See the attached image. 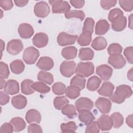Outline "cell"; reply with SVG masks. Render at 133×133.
<instances>
[{
    "mask_svg": "<svg viewBox=\"0 0 133 133\" xmlns=\"http://www.w3.org/2000/svg\"><path fill=\"white\" fill-rule=\"evenodd\" d=\"M77 37V35H70L64 32H62L58 35L57 41L60 46H64L74 44Z\"/></svg>",
    "mask_w": 133,
    "mask_h": 133,
    "instance_id": "8992f818",
    "label": "cell"
},
{
    "mask_svg": "<svg viewBox=\"0 0 133 133\" xmlns=\"http://www.w3.org/2000/svg\"><path fill=\"white\" fill-rule=\"evenodd\" d=\"M0 82H1V88H1V89H2L3 88H4L6 82L5 81L4 78L1 77L0 78Z\"/></svg>",
    "mask_w": 133,
    "mask_h": 133,
    "instance_id": "91938a15",
    "label": "cell"
},
{
    "mask_svg": "<svg viewBox=\"0 0 133 133\" xmlns=\"http://www.w3.org/2000/svg\"><path fill=\"white\" fill-rule=\"evenodd\" d=\"M94 65L92 62H81L76 67L75 73L79 76L87 77L94 73Z\"/></svg>",
    "mask_w": 133,
    "mask_h": 133,
    "instance_id": "7a4b0ae2",
    "label": "cell"
},
{
    "mask_svg": "<svg viewBox=\"0 0 133 133\" xmlns=\"http://www.w3.org/2000/svg\"><path fill=\"white\" fill-rule=\"evenodd\" d=\"M97 122L100 130L102 131L110 130L113 126L111 117L108 115H102Z\"/></svg>",
    "mask_w": 133,
    "mask_h": 133,
    "instance_id": "2e32d148",
    "label": "cell"
},
{
    "mask_svg": "<svg viewBox=\"0 0 133 133\" xmlns=\"http://www.w3.org/2000/svg\"><path fill=\"white\" fill-rule=\"evenodd\" d=\"M114 86L110 82H104L100 88L98 90V93L101 96L110 97L113 94Z\"/></svg>",
    "mask_w": 133,
    "mask_h": 133,
    "instance_id": "44dd1931",
    "label": "cell"
},
{
    "mask_svg": "<svg viewBox=\"0 0 133 133\" xmlns=\"http://www.w3.org/2000/svg\"><path fill=\"white\" fill-rule=\"evenodd\" d=\"M122 47L118 43H112L108 48V52L110 55L114 54H121L122 52Z\"/></svg>",
    "mask_w": 133,
    "mask_h": 133,
    "instance_id": "7bdbcfd3",
    "label": "cell"
},
{
    "mask_svg": "<svg viewBox=\"0 0 133 133\" xmlns=\"http://www.w3.org/2000/svg\"><path fill=\"white\" fill-rule=\"evenodd\" d=\"M110 22L112 29L115 31L120 32L126 28L127 19L124 15H120L115 17Z\"/></svg>",
    "mask_w": 133,
    "mask_h": 133,
    "instance_id": "30bf717a",
    "label": "cell"
},
{
    "mask_svg": "<svg viewBox=\"0 0 133 133\" xmlns=\"http://www.w3.org/2000/svg\"><path fill=\"white\" fill-rule=\"evenodd\" d=\"M4 91L8 95H14L19 91V85L17 81L14 79H9L6 83Z\"/></svg>",
    "mask_w": 133,
    "mask_h": 133,
    "instance_id": "ac0fdd59",
    "label": "cell"
},
{
    "mask_svg": "<svg viewBox=\"0 0 133 133\" xmlns=\"http://www.w3.org/2000/svg\"><path fill=\"white\" fill-rule=\"evenodd\" d=\"M54 65L53 60L49 57H42L37 61L36 66L41 70L48 71L51 69Z\"/></svg>",
    "mask_w": 133,
    "mask_h": 133,
    "instance_id": "e0dca14e",
    "label": "cell"
},
{
    "mask_svg": "<svg viewBox=\"0 0 133 133\" xmlns=\"http://www.w3.org/2000/svg\"><path fill=\"white\" fill-rule=\"evenodd\" d=\"M1 50H2V52L4 50V48H5V43L3 41L2 39L1 40Z\"/></svg>",
    "mask_w": 133,
    "mask_h": 133,
    "instance_id": "94428289",
    "label": "cell"
},
{
    "mask_svg": "<svg viewBox=\"0 0 133 133\" xmlns=\"http://www.w3.org/2000/svg\"><path fill=\"white\" fill-rule=\"evenodd\" d=\"M49 3L52 6V12L54 14L65 13L69 11L71 8L69 3L64 1H49Z\"/></svg>",
    "mask_w": 133,
    "mask_h": 133,
    "instance_id": "277c9868",
    "label": "cell"
},
{
    "mask_svg": "<svg viewBox=\"0 0 133 133\" xmlns=\"http://www.w3.org/2000/svg\"><path fill=\"white\" fill-rule=\"evenodd\" d=\"M61 113L70 118H73L77 115L76 108L72 104H67L61 110Z\"/></svg>",
    "mask_w": 133,
    "mask_h": 133,
    "instance_id": "74e56055",
    "label": "cell"
},
{
    "mask_svg": "<svg viewBox=\"0 0 133 133\" xmlns=\"http://www.w3.org/2000/svg\"><path fill=\"white\" fill-rule=\"evenodd\" d=\"M133 48L132 46L126 47L124 51V55H125L127 61L130 64L133 63Z\"/></svg>",
    "mask_w": 133,
    "mask_h": 133,
    "instance_id": "7dc6e473",
    "label": "cell"
},
{
    "mask_svg": "<svg viewBox=\"0 0 133 133\" xmlns=\"http://www.w3.org/2000/svg\"><path fill=\"white\" fill-rule=\"evenodd\" d=\"M25 119L29 124L33 123L39 124L41 121V115L37 110L31 109L27 111L25 115Z\"/></svg>",
    "mask_w": 133,
    "mask_h": 133,
    "instance_id": "d6986e66",
    "label": "cell"
},
{
    "mask_svg": "<svg viewBox=\"0 0 133 133\" xmlns=\"http://www.w3.org/2000/svg\"><path fill=\"white\" fill-rule=\"evenodd\" d=\"M29 1L27 0H15L14 1V3L15 5L18 7H23L26 5L28 3Z\"/></svg>",
    "mask_w": 133,
    "mask_h": 133,
    "instance_id": "9f6ffc18",
    "label": "cell"
},
{
    "mask_svg": "<svg viewBox=\"0 0 133 133\" xmlns=\"http://www.w3.org/2000/svg\"><path fill=\"white\" fill-rule=\"evenodd\" d=\"M91 46L96 50H102L106 48L107 41L103 37L98 36L93 40Z\"/></svg>",
    "mask_w": 133,
    "mask_h": 133,
    "instance_id": "cb8c5ba5",
    "label": "cell"
},
{
    "mask_svg": "<svg viewBox=\"0 0 133 133\" xmlns=\"http://www.w3.org/2000/svg\"><path fill=\"white\" fill-rule=\"evenodd\" d=\"M14 131V127L12 124L10 123H5L3 124L0 129V132L1 133H4V132H12Z\"/></svg>",
    "mask_w": 133,
    "mask_h": 133,
    "instance_id": "816d5d0a",
    "label": "cell"
},
{
    "mask_svg": "<svg viewBox=\"0 0 133 133\" xmlns=\"http://www.w3.org/2000/svg\"><path fill=\"white\" fill-rule=\"evenodd\" d=\"M10 123L14 127V130L15 132H19L23 130L26 127V123L24 119L19 117L12 118Z\"/></svg>",
    "mask_w": 133,
    "mask_h": 133,
    "instance_id": "484cf974",
    "label": "cell"
},
{
    "mask_svg": "<svg viewBox=\"0 0 133 133\" xmlns=\"http://www.w3.org/2000/svg\"><path fill=\"white\" fill-rule=\"evenodd\" d=\"M70 2L76 8H81L85 4V1L83 0H71Z\"/></svg>",
    "mask_w": 133,
    "mask_h": 133,
    "instance_id": "11a10c76",
    "label": "cell"
},
{
    "mask_svg": "<svg viewBox=\"0 0 133 133\" xmlns=\"http://www.w3.org/2000/svg\"><path fill=\"white\" fill-rule=\"evenodd\" d=\"M77 50L74 46H68L62 49L61 51L62 56L67 59L70 60L75 58L76 57Z\"/></svg>",
    "mask_w": 133,
    "mask_h": 133,
    "instance_id": "d4e9b609",
    "label": "cell"
},
{
    "mask_svg": "<svg viewBox=\"0 0 133 133\" xmlns=\"http://www.w3.org/2000/svg\"><path fill=\"white\" fill-rule=\"evenodd\" d=\"M35 15L39 18H45L50 12V8L47 3L44 1H41L35 4L34 8Z\"/></svg>",
    "mask_w": 133,
    "mask_h": 133,
    "instance_id": "52a82bcc",
    "label": "cell"
},
{
    "mask_svg": "<svg viewBox=\"0 0 133 133\" xmlns=\"http://www.w3.org/2000/svg\"><path fill=\"white\" fill-rule=\"evenodd\" d=\"M29 133H42L43 132L41 127L36 124H31L28 127Z\"/></svg>",
    "mask_w": 133,
    "mask_h": 133,
    "instance_id": "681fc988",
    "label": "cell"
},
{
    "mask_svg": "<svg viewBox=\"0 0 133 133\" xmlns=\"http://www.w3.org/2000/svg\"><path fill=\"white\" fill-rule=\"evenodd\" d=\"M9 75L8 66L6 63L3 62H0V76L4 79L7 78Z\"/></svg>",
    "mask_w": 133,
    "mask_h": 133,
    "instance_id": "f6af8a7d",
    "label": "cell"
},
{
    "mask_svg": "<svg viewBox=\"0 0 133 133\" xmlns=\"http://www.w3.org/2000/svg\"><path fill=\"white\" fill-rule=\"evenodd\" d=\"M60 129L63 132H74L77 129V126L75 122L71 121L67 123L61 124Z\"/></svg>",
    "mask_w": 133,
    "mask_h": 133,
    "instance_id": "ab89813d",
    "label": "cell"
},
{
    "mask_svg": "<svg viewBox=\"0 0 133 133\" xmlns=\"http://www.w3.org/2000/svg\"><path fill=\"white\" fill-rule=\"evenodd\" d=\"M79 113L78 119L86 126L90 124L95 119V117L90 110H85Z\"/></svg>",
    "mask_w": 133,
    "mask_h": 133,
    "instance_id": "603a6c76",
    "label": "cell"
},
{
    "mask_svg": "<svg viewBox=\"0 0 133 133\" xmlns=\"http://www.w3.org/2000/svg\"><path fill=\"white\" fill-rule=\"evenodd\" d=\"M95 105L99 111L103 113H109L111 108V102L110 100L104 97H99L95 102Z\"/></svg>",
    "mask_w": 133,
    "mask_h": 133,
    "instance_id": "7c38bea8",
    "label": "cell"
},
{
    "mask_svg": "<svg viewBox=\"0 0 133 133\" xmlns=\"http://www.w3.org/2000/svg\"><path fill=\"white\" fill-rule=\"evenodd\" d=\"M132 91L131 87L127 85H121L118 86L115 92L110 96V99L113 102L121 104L123 103L126 98L131 97Z\"/></svg>",
    "mask_w": 133,
    "mask_h": 133,
    "instance_id": "6da1fadb",
    "label": "cell"
},
{
    "mask_svg": "<svg viewBox=\"0 0 133 133\" xmlns=\"http://www.w3.org/2000/svg\"><path fill=\"white\" fill-rule=\"evenodd\" d=\"M69 101L65 96L56 97L54 100V105L57 110H62V109L68 104Z\"/></svg>",
    "mask_w": 133,
    "mask_h": 133,
    "instance_id": "8d00e7d4",
    "label": "cell"
},
{
    "mask_svg": "<svg viewBox=\"0 0 133 133\" xmlns=\"http://www.w3.org/2000/svg\"><path fill=\"white\" fill-rule=\"evenodd\" d=\"M85 83H86L85 78L77 75L74 76L70 81V85L77 87L81 90L85 88Z\"/></svg>",
    "mask_w": 133,
    "mask_h": 133,
    "instance_id": "d590c367",
    "label": "cell"
},
{
    "mask_svg": "<svg viewBox=\"0 0 133 133\" xmlns=\"http://www.w3.org/2000/svg\"><path fill=\"white\" fill-rule=\"evenodd\" d=\"M92 34L88 32H82L81 34L77 37L78 44L81 46H85L89 45L91 41Z\"/></svg>",
    "mask_w": 133,
    "mask_h": 133,
    "instance_id": "f546056e",
    "label": "cell"
},
{
    "mask_svg": "<svg viewBox=\"0 0 133 133\" xmlns=\"http://www.w3.org/2000/svg\"><path fill=\"white\" fill-rule=\"evenodd\" d=\"M11 72L16 74L21 73L25 69V65L22 60L17 59L13 61L10 64Z\"/></svg>",
    "mask_w": 133,
    "mask_h": 133,
    "instance_id": "4316f807",
    "label": "cell"
},
{
    "mask_svg": "<svg viewBox=\"0 0 133 133\" xmlns=\"http://www.w3.org/2000/svg\"><path fill=\"white\" fill-rule=\"evenodd\" d=\"M108 63L115 69H121L126 64V60L121 54L110 55L108 59Z\"/></svg>",
    "mask_w": 133,
    "mask_h": 133,
    "instance_id": "8fae6325",
    "label": "cell"
},
{
    "mask_svg": "<svg viewBox=\"0 0 133 133\" xmlns=\"http://www.w3.org/2000/svg\"><path fill=\"white\" fill-rule=\"evenodd\" d=\"M119 6L126 11H131L132 10L133 1H119Z\"/></svg>",
    "mask_w": 133,
    "mask_h": 133,
    "instance_id": "bcb514c9",
    "label": "cell"
},
{
    "mask_svg": "<svg viewBox=\"0 0 133 133\" xmlns=\"http://www.w3.org/2000/svg\"><path fill=\"white\" fill-rule=\"evenodd\" d=\"M11 104L13 107L17 109H23L27 104V100L25 96L18 95L12 98Z\"/></svg>",
    "mask_w": 133,
    "mask_h": 133,
    "instance_id": "ffe728a7",
    "label": "cell"
},
{
    "mask_svg": "<svg viewBox=\"0 0 133 133\" xmlns=\"http://www.w3.org/2000/svg\"><path fill=\"white\" fill-rule=\"evenodd\" d=\"M39 56L38 50L33 46L26 48L23 54V60L28 64H32L37 60Z\"/></svg>",
    "mask_w": 133,
    "mask_h": 133,
    "instance_id": "3957f363",
    "label": "cell"
},
{
    "mask_svg": "<svg viewBox=\"0 0 133 133\" xmlns=\"http://www.w3.org/2000/svg\"><path fill=\"white\" fill-rule=\"evenodd\" d=\"M18 33L21 38L28 39L30 38L33 35L34 29L30 24L23 23L19 25L18 28Z\"/></svg>",
    "mask_w": 133,
    "mask_h": 133,
    "instance_id": "5bb4252c",
    "label": "cell"
},
{
    "mask_svg": "<svg viewBox=\"0 0 133 133\" xmlns=\"http://www.w3.org/2000/svg\"><path fill=\"white\" fill-rule=\"evenodd\" d=\"M110 29V24L105 19L99 20L95 27V34L96 35H104Z\"/></svg>",
    "mask_w": 133,
    "mask_h": 133,
    "instance_id": "7402d4cb",
    "label": "cell"
},
{
    "mask_svg": "<svg viewBox=\"0 0 133 133\" xmlns=\"http://www.w3.org/2000/svg\"><path fill=\"white\" fill-rule=\"evenodd\" d=\"M101 83V79L97 76H92L87 81V88L88 90L94 91L97 90Z\"/></svg>",
    "mask_w": 133,
    "mask_h": 133,
    "instance_id": "f1b7e54d",
    "label": "cell"
},
{
    "mask_svg": "<svg viewBox=\"0 0 133 133\" xmlns=\"http://www.w3.org/2000/svg\"><path fill=\"white\" fill-rule=\"evenodd\" d=\"M81 90L74 86L70 85L67 87L65 90V95L71 99H75L80 95Z\"/></svg>",
    "mask_w": 133,
    "mask_h": 133,
    "instance_id": "e575fe53",
    "label": "cell"
},
{
    "mask_svg": "<svg viewBox=\"0 0 133 133\" xmlns=\"http://www.w3.org/2000/svg\"><path fill=\"white\" fill-rule=\"evenodd\" d=\"M23 45L21 40L14 39L10 41L7 45V51L10 55H16L19 54L23 49Z\"/></svg>",
    "mask_w": 133,
    "mask_h": 133,
    "instance_id": "ba28073f",
    "label": "cell"
},
{
    "mask_svg": "<svg viewBox=\"0 0 133 133\" xmlns=\"http://www.w3.org/2000/svg\"><path fill=\"white\" fill-rule=\"evenodd\" d=\"M120 15H124L123 12L118 8H114L109 12L108 15V19L110 21H111L115 17Z\"/></svg>",
    "mask_w": 133,
    "mask_h": 133,
    "instance_id": "f907efd6",
    "label": "cell"
},
{
    "mask_svg": "<svg viewBox=\"0 0 133 133\" xmlns=\"http://www.w3.org/2000/svg\"><path fill=\"white\" fill-rule=\"evenodd\" d=\"M32 88L41 94H46L50 90V88L46 84L42 82H36L31 85Z\"/></svg>",
    "mask_w": 133,
    "mask_h": 133,
    "instance_id": "d6a6232c",
    "label": "cell"
},
{
    "mask_svg": "<svg viewBox=\"0 0 133 133\" xmlns=\"http://www.w3.org/2000/svg\"><path fill=\"white\" fill-rule=\"evenodd\" d=\"M13 3L11 0H3L0 1V6L4 10H9L13 7Z\"/></svg>",
    "mask_w": 133,
    "mask_h": 133,
    "instance_id": "f5cc1de1",
    "label": "cell"
},
{
    "mask_svg": "<svg viewBox=\"0 0 133 133\" xmlns=\"http://www.w3.org/2000/svg\"><path fill=\"white\" fill-rule=\"evenodd\" d=\"M127 78L130 81H132V68H131L128 72Z\"/></svg>",
    "mask_w": 133,
    "mask_h": 133,
    "instance_id": "680465c9",
    "label": "cell"
},
{
    "mask_svg": "<svg viewBox=\"0 0 133 133\" xmlns=\"http://www.w3.org/2000/svg\"><path fill=\"white\" fill-rule=\"evenodd\" d=\"M94 56V52L90 48H82L79 50L78 57L82 60H92Z\"/></svg>",
    "mask_w": 133,
    "mask_h": 133,
    "instance_id": "4dcf8cb0",
    "label": "cell"
},
{
    "mask_svg": "<svg viewBox=\"0 0 133 133\" xmlns=\"http://www.w3.org/2000/svg\"><path fill=\"white\" fill-rule=\"evenodd\" d=\"M126 123L128 126L132 128V114L128 115L126 118Z\"/></svg>",
    "mask_w": 133,
    "mask_h": 133,
    "instance_id": "6f0895ef",
    "label": "cell"
},
{
    "mask_svg": "<svg viewBox=\"0 0 133 133\" xmlns=\"http://www.w3.org/2000/svg\"><path fill=\"white\" fill-rule=\"evenodd\" d=\"M37 79L40 82L48 85H51L54 82V77L51 73L44 71H40L37 75Z\"/></svg>",
    "mask_w": 133,
    "mask_h": 133,
    "instance_id": "83f0119b",
    "label": "cell"
},
{
    "mask_svg": "<svg viewBox=\"0 0 133 133\" xmlns=\"http://www.w3.org/2000/svg\"><path fill=\"white\" fill-rule=\"evenodd\" d=\"M117 3V1H107L102 0L100 1L101 7L105 10H108L112 7H114Z\"/></svg>",
    "mask_w": 133,
    "mask_h": 133,
    "instance_id": "c3c4849f",
    "label": "cell"
},
{
    "mask_svg": "<svg viewBox=\"0 0 133 133\" xmlns=\"http://www.w3.org/2000/svg\"><path fill=\"white\" fill-rule=\"evenodd\" d=\"M95 21L91 18H87L84 22L82 32H88L91 34L93 33Z\"/></svg>",
    "mask_w": 133,
    "mask_h": 133,
    "instance_id": "b9f144b4",
    "label": "cell"
},
{
    "mask_svg": "<svg viewBox=\"0 0 133 133\" xmlns=\"http://www.w3.org/2000/svg\"><path fill=\"white\" fill-rule=\"evenodd\" d=\"M33 81L29 79L23 80L21 84V92L26 95L32 94L34 92V90L32 88L31 85Z\"/></svg>",
    "mask_w": 133,
    "mask_h": 133,
    "instance_id": "1f68e13d",
    "label": "cell"
},
{
    "mask_svg": "<svg viewBox=\"0 0 133 133\" xmlns=\"http://www.w3.org/2000/svg\"><path fill=\"white\" fill-rule=\"evenodd\" d=\"M76 63L73 61H64L60 65V71L64 77H70L75 72Z\"/></svg>",
    "mask_w": 133,
    "mask_h": 133,
    "instance_id": "5b68a950",
    "label": "cell"
},
{
    "mask_svg": "<svg viewBox=\"0 0 133 133\" xmlns=\"http://www.w3.org/2000/svg\"><path fill=\"white\" fill-rule=\"evenodd\" d=\"M112 73L113 69L107 64L100 65L96 68V73L104 81L109 80L111 78Z\"/></svg>",
    "mask_w": 133,
    "mask_h": 133,
    "instance_id": "4fadbf2b",
    "label": "cell"
},
{
    "mask_svg": "<svg viewBox=\"0 0 133 133\" xmlns=\"http://www.w3.org/2000/svg\"><path fill=\"white\" fill-rule=\"evenodd\" d=\"M32 42L34 46L38 48L44 47L48 42V37L44 33H38L32 38Z\"/></svg>",
    "mask_w": 133,
    "mask_h": 133,
    "instance_id": "9a60e30c",
    "label": "cell"
},
{
    "mask_svg": "<svg viewBox=\"0 0 133 133\" xmlns=\"http://www.w3.org/2000/svg\"><path fill=\"white\" fill-rule=\"evenodd\" d=\"M10 97L5 91H1L0 92V103L1 105H4L9 102Z\"/></svg>",
    "mask_w": 133,
    "mask_h": 133,
    "instance_id": "db71d44e",
    "label": "cell"
},
{
    "mask_svg": "<svg viewBox=\"0 0 133 133\" xmlns=\"http://www.w3.org/2000/svg\"><path fill=\"white\" fill-rule=\"evenodd\" d=\"M75 108L78 112L85 110H91L94 107L93 102L86 97H81L78 99L75 103Z\"/></svg>",
    "mask_w": 133,
    "mask_h": 133,
    "instance_id": "9c48e42d",
    "label": "cell"
},
{
    "mask_svg": "<svg viewBox=\"0 0 133 133\" xmlns=\"http://www.w3.org/2000/svg\"><path fill=\"white\" fill-rule=\"evenodd\" d=\"M53 92L57 95L60 96L63 95L66 90L65 85L61 82H56L52 86Z\"/></svg>",
    "mask_w": 133,
    "mask_h": 133,
    "instance_id": "60d3db41",
    "label": "cell"
},
{
    "mask_svg": "<svg viewBox=\"0 0 133 133\" xmlns=\"http://www.w3.org/2000/svg\"><path fill=\"white\" fill-rule=\"evenodd\" d=\"M65 17L66 19H70L72 18H76L79 19L81 20H83L85 18V15L82 10H71L65 12L64 14Z\"/></svg>",
    "mask_w": 133,
    "mask_h": 133,
    "instance_id": "f35d334b",
    "label": "cell"
},
{
    "mask_svg": "<svg viewBox=\"0 0 133 133\" xmlns=\"http://www.w3.org/2000/svg\"><path fill=\"white\" fill-rule=\"evenodd\" d=\"M111 119L114 128H118L123 124L124 118L123 115L119 112H114L111 114Z\"/></svg>",
    "mask_w": 133,
    "mask_h": 133,
    "instance_id": "836d02e7",
    "label": "cell"
},
{
    "mask_svg": "<svg viewBox=\"0 0 133 133\" xmlns=\"http://www.w3.org/2000/svg\"><path fill=\"white\" fill-rule=\"evenodd\" d=\"M100 128L97 122L93 121L87 126L85 129L86 133H98L100 131Z\"/></svg>",
    "mask_w": 133,
    "mask_h": 133,
    "instance_id": "ee69618b",
    "label": "cell"
}]
</instances>
